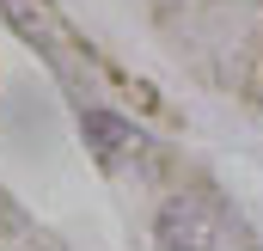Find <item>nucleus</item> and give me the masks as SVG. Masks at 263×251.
<instances>
[{
    "label": "nucleus",
    "mask_w": 263,
    "mask_h": 251,
    "mask_svg": "<svg viewBox=\"0 0 263 251\" xmlns=\"http://www.w3.org/2000/svg\"><path fill=\"white\" fill-rule=\"evenodd\" d=\"M159 239L172 251H251L245 227L233 214H220L214 202H202V196H172L159 208Z\"/></svg>",
    "instance_id": "obj_1"
},
{
    "label": "nucleus",
    "mask_w": 263,
    "mask_h": 251,
    "mask_svg": "<svg viewBox=\"0 0 263 251\" xmlns=\"http://www.w3.org/2000/svg\"><path fill=\"white\" fill-rule=\"evenodd\" d=\"M86 135H98V147H104V153H117V147L129 141V129L117 123V117H98V111L86 117Z\"/></svg>",
    "instance_id": "obj_2"
}]
</instances>
